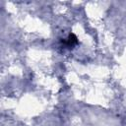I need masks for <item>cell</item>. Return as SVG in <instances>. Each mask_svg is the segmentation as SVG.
Returning a JSON list of instances; mask_svg holds the SVG:
<instances>
[{
	"instance_id": "1",
	"label": "cell",
	"mask_w": 126,
	"mask_h": 126,
	"mask_svg": "<svg viewBox=\"0 0 126 126\" xmlns=\"http://www.w3.org/2000/svg\"><path fill=\"white\" fill-rule=\"evenodd\" d=\"M61 41H62V43H64L67 47L71 48V47H73L75 44L78 43V38H77V36H76L74 33H70V34L68 35V37H67L65 40H61Z\"/></svg>"
}]
</instances>
